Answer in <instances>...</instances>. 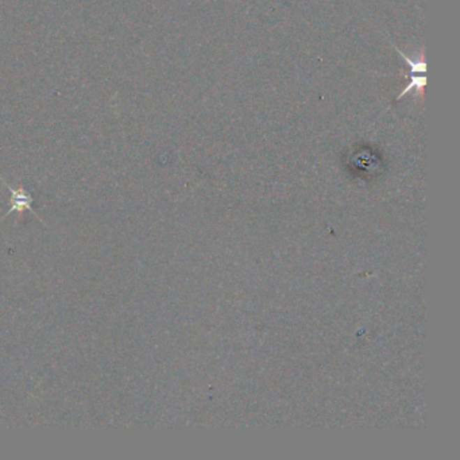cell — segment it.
Masks as SVG:
<instances>
[{
  "label": "cell",
  "mask_w": 460,
  "mask_h": 460,
  "mask_svg": "<svg viewBox=\"0 0 460 460\" xmlns=\"http://www.w3.org/2000/svg\"><path fill=\"white\" fill-rule=\"evenodd\" d=\"M7 186H8L10 192H11V207H10L8 212L6 214V216H8L13 212L20 214L23 211H29V212H31V214L36 215V212H34V209L31 207L33 205V198H31V195L27 193L24 189H15V188H11L10 185H7Z\"/></svg>",
  "instance_id": "7a4b0ae2"
},
{
  "label": "cell",
  "mask_w": 460,
  "mask_h": 460,
  "mask_svg": "<svg viewBox=\"0 0 460 460\" xmlns=\"http://www.w3.org/2000/svg\"><path fill=\"white\" fill-rule=\"evenodd\" d=\"M393 47L399 52L401 59L405 61L409 65V68H410V81L408 82V85L405 87V89H402V92L397 96L396 101H400L405 95H408L410 92H415V98L422 99L425 84H426V77H425L426 62H425V59H424V52H421L420 56L416 57V60H412L405 53H402L400 49L396 47L394 45H393Z\"/></svg>",
  "instance_id": "6da1fadb"
}]
</instances>
